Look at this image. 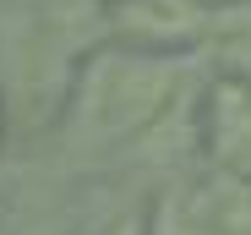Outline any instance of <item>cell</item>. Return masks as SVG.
I'll return each mask as SVG.
<instances>
[{
  "instance_id": "cell-1",
  "label": "cell",
  "mask_w": 251,
  "mask_h": 235,
  "mask_svg": "<svg viewBox=\"0 0 251 235\" xmlns=\"http://www.w3.org/2000/svg\"><path fill=\"white\" fill-rule=\"evenodd\" d=\"M115 235H142V224H137V219H131V224H120V230H115Z\"/></svg>"
}]
</instances>
